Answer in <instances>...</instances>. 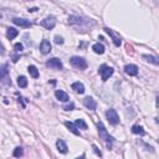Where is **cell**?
Masks as SVG:
<instances>
[{
    "label": "cell",
    "mask_w": 159,
    "mask_h": 159,
    "mask_svg": "<svg viewBox=\"0 0 159 159\" xmlns=\"http://www.w3.org/2000/svg\"><path fill=\"white\" fill-rule=\"evenodd\" d=\"M97 128H98V133H99V137H101L106 143H107V147L108 148H111V144L113 143V138L111 137V135L107 133V129H106V127L103 126L102 122H98L97 124Z\"/></svg>",
    "instance_id": "obj_1"
},
{
    "label": "cell",
    "mask_w": 159,
    "mask_h": 159,
    "mask_svg": "<svg viewBox=\"0 0 159 159\" xmlns=\"http://www.w3.org/2000/svg\"><path fill=\"white\" fill-rule=\"evenodd\" d=\"M70 62H71V65L75 68H78V70H86L87 68V62H86L85 58H82V57L73 56V57H71Z\"/></svg>",
    "instance_id": "obj_2"
},
{
    "label": "cell",
    "mask_w": 159,
    "mask_h": 159,
    "mask_svg": "<svg viewBox=\"0 0 159 159\" xmlns=\"http://www.w3.org/2000/svg\"><path fill=\"white\" fill-rule=\"evenodd\" d=\"M0 82L4 85H11V81L9 78V70H8V65H3L0 66Z\"/></svg>",
    "instance_id": "obj_3"
},
{
    "label": "cell",
    "mask_w": 159,
    "mask_h": 159,
    "mask_svg": "<svg viewBox=\"0 0 159 159\" xmlns=\"http://www.w3.org/2000/svg\"><path fill=\"white\" fill-rule=\"evenodd\" d=\"M98 72L99 75H101V77H102V81H107L112 75H113V68L107 66V65H102L101 67H99L98 70Z\"/></svg>",
    "instance_id": "obj_4"
},
{
    "label": "cell",
    "mask_w": 159,
    "mask_h": 159,
    "mask_svg": "<svg viewBox=\"0 0 159 159\" xmlns=\"http://www.w3.org/2000/svg\"><path fill=\"white\" fill-rule=\"evenodd\" d=\"M106 117H107V119H108V122L111 123V124H113V126H116V124H118L119 123V117H118V114H117V112H116V109H107V112H106Z\"/></svg>",
    "instance_id": "obj_5"
},
{
    "label": "cell",
    "mask_w": 159,
    "mask_h": 159,
    "mask_svg": "<svg viewBox=\"0 0 159 159\" xmlns=\"http://www.w3.org/2000/svg\"><path fill=\"white\" fill-rule=\"evenodd\" d=\"M46 66L52 68V70H62V62L60 58H57V57H54V58H50V60L46 62Z\"/></svg>",
    "instance_id": "obj_6"
},
{
    "label": "cell",
    "mask_w": 159,
    "mask_h": 159,
    "mask_svg": "<svg viewBox=\"0 0 159 159\" xmlns=\"http://www.w3.org/2000/svg\"><path fill=\"white\" fill-rule=\"evenodd\" d=\"M41 25H42L45 29H47V30H52L56 25V19L54 16H49V17H46V19H44L42 21H41Z\"/></svg>",
    "instance_id": "obj_7"
},
{
    "label": "cell",
    "mask_w": 159,
    "mask_h": 159,
    "mask_svg": "<svg viewBox=\"0 0 159 159\" xmlns=\"http://www.w3.org/2000/svg\"><path fill=\"white\" fill-rule=\"evenodd\" d=\"M13 22L17 26H21V27H31V21L27 20V19H20V17H14Z\"/></svg>",
    "instance_id": "obj_8"
},
{
    "label": "cell",
    "mask_w": 159,
    "mask_h": 159,
    "mask_svg": "<svg viewBox=\"0 0 159 159\" xmlns=\"http://www.w3.org/2000/svg\"><path fill=\"white\" fill-rule=\"evenodd\" d=\"M104 31L107 32L109 36L112 37V40H113V44H114L116 46H119V45H121V42H122V41H121V37H119L118 35H117L113 30H111V29H108V27H104Z\"/></svg>",
    "instance_id": "obj_9"
},
{
    "label": "cell",
    "mask_w": 159,
    "mask_h": 159,
    "mask_svg": "<svg viewBox=\"0 0 159 159\" xmlns=\"http://www.w3.org/2000/svg\"><path fill=\"white\" fill-rule=\"evenodd\" d=\"M83 106H85L86 108H88V109L95 111L96 107H97V103H96V101H95V99H93L92 97H86V98L83 99Z\"/></svg>",
    "instance_id": "obj_10"
},
{
    "label": "cell",
    "mask_w": 159,
    "mask_h": 159,
    "mask_svg": "<svg viewBox=\"0 0 159 159\" xmlns=\"http://www.w3.org/2000/svg\"><path fill=\"white\" fill-rule=\"evenodd\" d=\"M124 72L129 76H137L138 67L135 66V65H127V66H124Z\"/></svg>",
    "instance_id": "obj_11"
},
{
    "label": "cell",
    "mask_w": 159,
    "mask_h": 159,
    "mask_svg": "<svg viewBox=\"0 0 159 159\" xmlns=\"http://www.w3.org/2000/svg\"><path fill=\"white\" fill-rule=\"evenodd\" d=\"M40 51L42 52L44 55L49 54V52L51 51V44H50V41L42 40V42H41V45H40Z\"/></svg>",
    "instance_id": "obj_12"
},
{
    "label": "cell",
    "mask_w": 159,
    "mask_h": 159,
    "mask_svg": "<svg viewBox=\"0 0 159 159\" xmlns=\"http://www.w3.org/2000/svg\"><path fill=\"white\" fill-rule=\"evenodd\" d=\"M56 147H57V150L62 153V154H66V153L68 152V148H67V144L63 142L62 139H58L56 142Z\"/></svg>",
    "instance_id": "obj_13"
},
{
    "label": "cell",
    "mask_w": 159,
    "mask_h": 159,
    "mask_svg": "<svg viewBox=\"0 0 159 159\" xmlns=\"http://www.w3.org/2000/svg\"><path fill=\"white\" fill-rule=\"evenodd\" d=\"M55 96L56 98L58 99V101H61V102H67L68 101V95L65 91H61V90H57L55 92Z\"/></svg>",
    "instance_id": "obj_14"
},
{
    "label": "cell",
    "mask_w": 159,
    "mask_h": 159,
    "mask_svg": "<svg viewBox=\"0 0 159 159\" xmlns=\"http://www.w3.org/2000/svg\"><path fill=\"white\" fill-rule=\"evenodd\" d=\"M72 90L75 92L80 93V95H82V93H85V86L83 83H81V82H75V83H72Z\"/></svg>",
    "instance_id": "obj_15"
},
{
    "label": "cell",
    "mask_w": 159,
    "mask_h": 159,
    "mask_svg": "<svg viewBox=\"0 0 159 159\" xmlns=\"http://www.w3.org/2000/svg\"><path fill=\"white\" fill-rule=\"evenodd\" d=\"M65 126H66V127L68 128V131L72 132L75 135H81V134H80V131H78L77 128H76V126L73 124L72 122H65Z\"/></svg>",
    "instance_id": "obj_16"
},
{
    "label": "cell",
    "mask_w": 159,
    "mask_h": 159,
    "mask_svg": "<svg viewBox=\"0 0 159 159\" xmlns=\"http://www.w3.org/2000/svg\"><path fill=\"white\" fill-rule=\"evenodd\" d=\"M17 35H19V31H17L16 29H14V27H9V29H8V31H6V37H8L9 40L15 39Z\"/></svg>",
    "instance_id": "obj_17"
},
{
    "label": "cell",
    "mask_w": 159,
    "mask_h": 159,
    "mask_svg": "<svg viewBox=\"0 0 159 159\" xmlns=\"http://www.w3.org/2000/svg\"><path fill=\"white\" fill-rule=\"evenodd\" d=\"M92 50L96 52V54H99V55H102L103 52H104V46L102 45V44H99V42H97V44H95L92 46Z\"/></svg>",
    "instance_id": "obj_18"
},
{
    "label": "cell",
    "mask_w": 159,
    "mask_h": 159,
    "mask_svg": "<svg viewBox=\"0 0 159 159\" xmlns=\"http://www.w3.org/2000/svg\"><path fill=\"white\" fill-rule=\"evenodd\" d=\"M75 126L77 129H87V124L83 119H76L75 122Z\"/></svg>",
    "instance_id": "obj_19"
},
{
    "label": "cell",
    "mask_w": 159,
    "mask_h": 159,
    "mask_svg": "<svg viewBox=\"0 0 159 159\" xmlns=\"http://www.w3.org/2000/svg\"><path fill=\"white\" fill-rule=\"evenodd\" d=\"M132 132L134 134H140V135H144L145 134L143 127H140V126H133L132 127Z\"/></svg>",
    "instance_id": "obj_20"
},
{
    "label": "cell",
    "mask_w": 159,
    "mask_h": 159,
    "mask_svg": "<svg viewBox=\"0 0 159 159\" xmlns=\"http://www.w3.org/2000/svg\"><path fill=\"white\" fill-rule=\"evenodd\" d=\"M29 73H30V76H32L34 78H37L39 77V71H37V68L35 67V66H29Z\"/></svg>",
    "instance_id": "obj_21"
},
{
    "label": "cell",
    "mask_w": 159,
    "mask_h": 159,
    "mask_svg": "<svg viewBox=\"0 0 159 159\" xmlns=\"http://www.w3.org/2000/svg\"><path fill=\"white\" fill-rule=\"evenodd\" d=\"M17 85H19V87H21V88L27 86V80H26L25 76H20V77L17 78Z\"/></svg>",
    "instance_id": "obj_22"
},
{
    "label": "cell",
    "mask_w": 159,
    "mask_h": 159,
    "mask_svg": "<svg viewBox=\"0 0 159 159\" xmlns=\"http://www.w3.org/2000/svg\"><path fill=\"white\" fill-rule=\"evenodd\" d=\"M22 154H24V149H22L21 147H16V148L14 149V157L15 158H20V157H22Z\"/></svg>",
    "instance_id": "obj_23"
},
{
    "label": "cell",
    "mask_w": 159,
    "mask_h": 159,
    "mask_svg": "<svg viewBox=\"0 0 159 159\" xmlns=\"http://www.w3.org/2000/svg\"><path fill=\"white\" fill-rule=\"evenodd\" d=\"M143 58H145L147 61H149V62L154 63V65H158V63H159V62H158V58H157V57H154V56H149V55H143Z\"/></svg>",
    "instance_id": "obj_24"
},
{
    "label": "cell",
    "mask_w": 159,
    "mask_h": 159,
    "mask_svg": "<svg viewBox=\"0 0 159 159\" xmlns=\"http://www.w3.org/2000/svg\"><path fill=\"white\" fill-rule=\"evenodd\" d=\"M63 109L65 111H72V109H75V103L73 102H70L67 104H65L63 106Z\"/></svg>",
    "instance_id": "obj_25"
},
{
    "label": "cell",
    "mask_w": 159,
    "mask_h": 159,
    "mask_svg": "<svg viewBox=\"0 0 159 159\" xmlns=\"http://www.w3.org/2000/svg\"><path fill=\"white\" fill-rule=\"evenodd\" d=\"M14 49H15V51H17V52H21V51H22V44H20V42L15 44V45H14Z\"/></svg>",
    "instance_id": "obj_26"
},
{
    "label": "cell",
    "mask_w": 159,
    "mask_h": 159,
    "mask_svg": "<svg viewBox=\"0 0 159 159\" xmlns=\"http://www.w3.org/2000/svg\"><path fill=\"white\" fill-rule=\"evenodd\" d=\"M55 42L57 45H62L63 44V39L61 36H55Z\"/></svg>",
    "instance_id": "obj_27"
},
{
    "label": "cell",
    "mask_w": 159,
    "mask_h": 159,
    "mask_svg": "<svg viewBox=\"0 0 159 159\" xmlns=\"http://www.w3.org/2000/svg\"><path fill=\"white\" fill-rule=\"evenodd\" d=\"M92 148H93V150H95V152H96V154H97V155H99V157H101V155H102V153H101V150H99V149L97 148V145H95V144H93V147H92Z\"/></svg>",
    "instance_id": "obj_28"
},
{
    "label": "cell",
    "mask_w": 159,
    "mask_h": 159,
    "mask_svg": "<svg viewBox=\"0 0 159 159\" xmlns=\"http://www.w3.org/2000/svg\"><path fill=\"white\" fill-rule=\"evenodd\" d=\"M17 60H19V56H14L13 57V62H17Z\"/></svg>",
    "instance_id": "obj_29"
},
{
    "label": "cell",
    "mask_w": 159,
    "mask_h": 159,
    "mask_svg": "<svg viewBox=\"0 0 159 159\" xmlns=\"http://www.w3.org/2000/svg\"><path fill=\"white\" fill-rule=\"evenodd\" d=\"M0 52H1V54H4V47L1 46V44H0Z\"/></svg>",
    "instance_id": "obj_30"
},
{
    "label": "cell",
    "mask_w": 159,
    "mask_h": 159,
    "mask_svg": "<svg viewBox=\"0 0 159 159\" xmlns=\"http://www.w3.org/2000/svg\"><path fill=\"white\" fill-rule=\"evenodd\" d=\"M37 10V8H32V9H30L29 11H31V13H34V11H36Z\"/></svg>",
    "instance_id": "obj_31"
},
{
    "label": "cell",
    "mask_w": 159,
    "mask_h": 159,
    "mask_svg": "<svg viewBox=\"0 0 159 159\" xmlns=\"http://www.w3.org/2000/svg\"><path fill=\"white\" fill-rule=\"evenodd\" d=\"M76 159H85V155H81V157H78V158H76Z\"/></svg>",
    "instance_id": "obj_32"
}]
</instances>
